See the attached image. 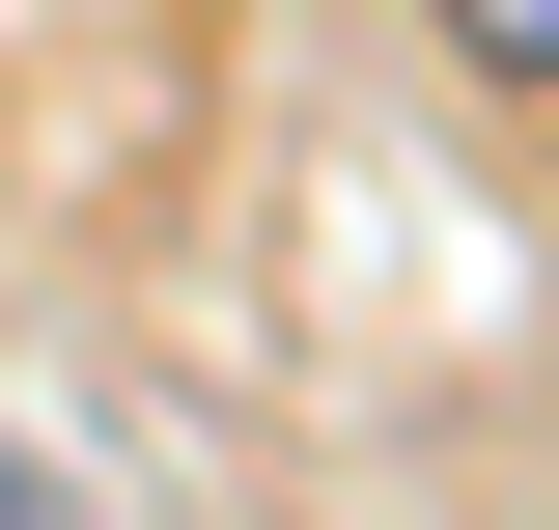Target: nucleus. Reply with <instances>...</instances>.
<instances>
[{
	"label": "nucleus",
	"mask_w": 559,
	"mask_h": 530,
	"mask_svg": "<svg viewBox=\"0 0 559 530\" xmlns=\"http://www.w3.org/2000/svg\"><path fill=\"white\" fill-rule=\"evenodd\" d=\"M419 28H448L476 84H559V0H419Z\"/></svg>",
	"instance_id": "nucleus-1"
},
{
	"label": "nucleus",
	"mask_w": 559,
	"mask_h": 530,
	"mask_svg": "<svg viewBox=\"0 0 559 530\" xmlns=\"http://www.w3.org/2000/svg\"><path fill=\"white\" fill-rule=\"evenodd\" d=\"M0 530H84V474H57V447H28V419H0Z\"/></svg>",
	"instance_id": "nucleus-2"
}]
</instances>
